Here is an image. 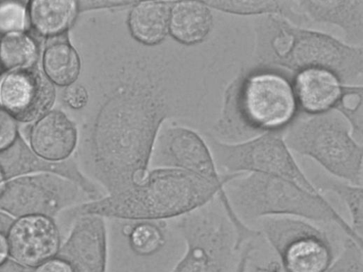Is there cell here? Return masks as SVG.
Returning <instances> with one entry per match:
<instances>
[{
    "instance_id": "cell-1",
    "label": "cell",
    "mask_w": 363,
    "mask_h": 272,
    "mask_svg": "<svg viewBox=\"0 0 363 272\" xmlns=\"http://www.w3.org/2000/svg\"><path fill=\"white\" fill-rule=\"evenodd\" d=\"M158 81L131 79L105 97L86 138L87 176L110 195L140 182L158 131L169 114Z\"/></svg>"
},
{
    "instance_id": "cell-2",
    "label": "cell",
    "mask_w": 363,
    "mask_h": 272,
    "mask_svg": "<svg viewBox=\"0 0 363 272\" xmlns=\"http://www.w3.org/2000/svg\"><path fill=\"white\" fill-rule=\"evenodd\" d=\"M253 28L255 45L250 69L281 68L295 74L319 69L333 73L344 85L362 84V46L302 28L279 16L257 17Z\"/></svg>"
},
{
    "instance_id": "cell-3",
    "label": "cell",
    "mask_w": 363,
    "mask_h": 272,
    "mask_svg": "<svg viewBox=\"0 0 363 272\" xmlns=\"http://www.w3.org/2000/svg\"><path fill=\"white\" fill-rule=\"evenodd\" d=\"M216 198L225 211L232 210L225 186L182 170L155 167L149 169L140 182L118 193L87 201L78 212L115 220L167 221Z\"/></svg>"
},
{
    "instance_id": "cell-4",
    "label": "cell",
    "mask_w": 363,
    "mask_h": 272,
    "mask_svg": "<svg viewBox=\"0 0 363 272\" xmlns=\"http://www.w3.org/2000/svg\"><path fill=\"white\" fill-rule=\"evenodd\" d=\"M296 108L293 86L282 74L242 69L226 87L220 117L210 134L235 144L283 130L294 120Z\"/></svg>"
},
{
    "instance_id": "cell-5",
    "label": "cell",
    "mask_w": 363,
    "mask_h": 272,
    "mask_svg": "<svg viewBox=\"0 0 363 272\" xmlns=\"http://www.w3.org/2000/svg\"><path fill=\"white\" fill-rule=\"evenodd\" d=\"M225 191L235 213L245 224L272 216L333 223L362 246V239L320 193L284 178L255 173L239 174L225 184Z\"/></svg>"
},
{
    "instance_id": "cell-6",
    "label": "cell",
    "mask_w": 363,
    "mask_h": 272,
    "mask_svg": "<svg viewBox=\"0 0 363 272\" xmlns=\"http://www.w3.org/2000/svg\"><path fill=\"white\" fill-rule=\"evenodd\" d=\"M291 152L315 161L330 176L362 186L363 148L335 110L298 118L284 130Z\"/></svg>"
},
{
    "instance_id": "cell-7",
    "label": "cell",
    "mask_w": 363,
    "mask_h": 272,
    "mask_svg": "<svg viewBox=\"0 0 363 272\" xmlns=\"http://www.w3.org/2000/svg\"><path fill=\"white\" fill-rule=\"evenodd\" d=\"M174 227L185 250L172 272H224L241 247L217 198L177 218Z\"/></svg>"
},
{
    "instance_id": "cell-8",
    "label": "cell",
    "mask_w": 363,
    "mask_h": 272,
    "mask_svg": "<svg viewBox=\"0 0 363 272\" xmlns=\"http://www.w3.org/2000/svg\"><path fill=\"white\" fill-rule=\"evenodd\" d=\"M284 130L267 132L235 144L221 142L207 135L206 142L220 174L272 176L320 193L295 160L284 141Z\"/></svg>"
},
{
    "instance_id": "cell-9",
    "label": "cell",
    "mask_w": 363,
    "mask_h": 272,
    "mask_svg": "<svg viewBox=\"0 0 363 272\" xmlns=\"http://www.w3.org/2000/svg\"><path fill=\"white\" fill-rule=\"evenodd\" d=\"M261 232L282 259L287 272H325L332 260V246L324 230L294 217L261 219Z\"/></svg>"
},
{
    "instance_id": "cell-10",
    "label": "cell",
    "mask_w": 363,
    "mask_h": 272,
    "mask_svg": "<svg viewBox=\"0 0 363 272\" xmlns=\"http://www.w3.org/2000/svg\"><path fill=\"white\" fill-rule=\"evenodd\" d=\"M150 164L187 171L218 185L238 174H220L206 141L196 132L183 126L171 127L157 135Z\"/></svg>"
},
{
    "instance_id": "cell-11",
    "label": "cell",
    "mask_w": 363,
    "mask_h": 272,
    "mask_svg": "<svg viewBox=\"0 0 363 272\" xmlns=\"http://www.w3.org/2000/svg\"><path fill=\"white\" fill-rule=\"evenodd\" d=\"M54 100L52 85L36 71L13 72L0 81V103L21 120L40 117L51 107Z\"/></svg>"
},
{
    "instance_id": "cell-12",
    "label": "cell",
    "mask_w": 363,
    "mask_h": 272,
    "mask_svg": "<svg viewBox=\"0 0 363 272\" xmlns=\"http://www.w3.org/2000/svg\"><path fill=\"white\" fill-rule=\"evenodd\" d=\"M13 259L26 266L36 267L52 258L60 247L55 225L41 215L23 217L11 227L8 239Z\"/></svg>"
},
{
    "instance_id": "cell-13",
    "label": "cell",
    "mask_w": 363,
    "mask_h": 272,
    "mask_svg": "<svg viewBox=\"0 0 363 272\" xmlns=\"http://www.w3.org/2000/svg\"><path fill=\"white\" fill-rule=\"evenodd\" d=\"M68 258L82 272H106L108 233L106 219L79 215L67 245Z\"/></svg>"
},
{
    "instance_id": "cell-14",
    "label": "cell",
    "mask_w": 363,
    "mask_h": 272,
    "mask_svg": "<svg viewBox=\"0 0 363 272\" xmlns=\"http://www.w3.org/2000/svg\"><path fill=\"white\" fill-rule=\"evenodd\" d=\"M308 22L334 25L342 29L347 43L362 46L363 0L296 1Z\"/></svg>"
},
{
    "instance_id": "cell-15",
    "label": "cell",
    "mask_w": 363,
    "mask_h": 272,
    "mask_svg": "<svg viewBox=\"0 0 363 272\" xmlns=\"http://www.w3.org/2000/svg\"><path fill=\"white\" fill-rule=\"evenodd\" d=\"M292 86L302 111L317 115L333 110L344 84L328 71L311 69L296 74Z\"/></svg>"
},
{
    "instance_id": "cell-16",
    "label": "cell",
    "mask_w": 363,
    "mask_h": 272,
    "mask_svg": "<svg viewBox=\"0 0 363 272\" xmlns=\"http://www.w3.org/2000/svg\"><path fill=\"white\" fill-rule=\"evenodd\" d=\"M75 125L63 113L54 111L40 120L33 128L30 143L35 152L52 161L67 159L77 143Z\"/></svg>"
},
{
    "instance_id": "cell-17",
    "label": "cell",
    "mask_w": 363,
    "mask_h": 272,
    "mask_svg": "<svg viewBox=\"0 0 363 272\" xmlns=\"http://www.w3.org/2000/svg\"><path fill=\"white\" fill-rule=\"evenodd\" d=\"M213 26L211 10L203 1H172L168 34L178 43L186 46L199 45L206 40Z\"/></svg>"
},
{
    "instance_id": "cell-18",
    "label": "cell",
    "mask_w": 363,
    "mask_h": 272,
    "mask_svg": "<svg viewBox=\"0 0 363 272\" xmlns=\"http://www.w3.org/2000/svg\"><path fill=\"white\" fill-rule=\"evenodd\" d=\"M172 1H136L127 16V26L132 38L138 43L155 47L168 35V23Z\"/></svg>"
},
{
    "instance_id": "cell-19",
    "label": "cell",
    "mask_w": 363,
    "mask_h": 272,
    "mask_svg": "<svg viewBox=\"0 0 363 272\" xmlns=\"http://www.w3.org/2000/svg\"><path fill=\"white\" fill-rule=\"evenodd\" d=\"M115 221L120 227L119 232L128 249L138 256L156 255L167 244L169 230L167 221Z\"/></svg>"
},
{
    "instance_id": "cell-20",
    "label": "cell",
    "mask_w": 363,
    "mask_h": 272,
    "mask_svg": "<svg viewBox=\"0 0 363 272\" xmlns=\"http://www.w3.org/2000/svg\"><path fill=\"white\" fill-rule=\"evenodd\" d=\"M210 8L238 16H282L296 25L308 22L296 1H203Z\"/></svg>"
},
{
    "instance_id": "cell-21",
    "label": "cell",
    "mask_w": 363,
    "mask_h": 272,
    "mask_svg": "<svg viewBox=\"0 0 363 272\" xmlns=\"http://www.w3.org/2000/svg\"><path fill=\"white\" fill-rule=\"evenodd\" d=\"M30 18L35 28L43 35L64 33L78 11L74 1H34L30 5Z\"/></svg>"
},
{
    "instance_id": "cell-22",
    "label": "cell",
    "mask_w": 363,
    "mask_h": 272,
    "mask_svg": "<svg viewBox=\"0 0 363 272\" xmlns=\"http://www.w3.org/2000/svg\"><path fill=\"white\" fill-rule=\"evenodd\" d=\"M45 71L56 84L69 86L76 81L81 71V60L76 50L67 42H57L45 50Z\"/></svg>"
},
{
    "instance_id": "cell-23",
    "label": "cell",
    "mask_w": 363,
    "mask_h": 272,
    "mask_svg": "<svg viewBox=\"0 0 363 272\" xmlns=\"http://www.w3.org/2000/svg\"><path fill=\"white\" fill-rule=\"evenodd\" d=\"M316 190L330 192L345 205L350 217L349 223L354 233L362 239L363 231V189L332 176H319L312 182Z\"/></svg>"
},
{
    "instance_id": "cell-24",
    "label": "cell",
    "mask_w": 363,
    "mask_h": 272,
    "mask_svg": "<svg viewBox=\"0 0 363 272\" xmlns=\"http://www.w3.org/2000/svg\"><path fill=\"white\" fill-rule=\"evenodd\" d=\"M37 57V47L28 35L11 33L0 42V60L6 68H23L31 65Z\"/></svg>"
},
{
    "instance_id": "cell-25",
    "label": "cell",
    "mask_w": 363,
    "mask_h": 272,
    "mask_svg": "<svg viewBox=\"0 0 363 272\" xmlns=\"http://www.w3.org/2000/svg\"><path fill=\"white\" fill-rule=\"evenodd\" d=\"M362 86L344 85L333 110L348 123L352 137L362 144Z\"/></svg>"
},
{
    "instance_id": "cell-26",
    "label": "cell",
    "mask_w": 363,
    "mask_h": 272,
    "mask_svg": "<svg viewBox=\"0 0 363 272\" xmlns=\"http://www.w3.org/2000/svg\"><path fill=\"white\" fill-rule=\"evenodd\" d=\"M24 7L15 2H6L0 5V31L21 30L26 26Z\"/></svg>"
},
{
    "instance_id": "cell-27",
    "label": "cell",
    "mask_w": 363,
    "mask_h": 272,
    "mask_svg": "<svg viewBox=\"0 0 363 272\" xmlns=\"http://www.w3.org/2000/svg\"><path fill=\"white\" fill-rule=\"evenodd\" d=\"M16 137V125L12 117L0 110V152L8 148Z\"/></svg>"
},
{
    "instance_id": "cell-28",
    "label": "cell",
    "mask_w": 363,
    "mask_h": 272,
    "mask_svg": "<svg viewBox=\"0 0 363 272\" xmlns=\"http://www.w3.org/2000/svg\"><path fill=\"white\" fill-rule=\"evenodd\" d=\"M33 272H82L68 258L52 257L35 267Z\"/></svg>"
},
{
    "instance_id": "cell-29",
    "label": "cell",
    "mask_w": 363,
    "mask_h": 272,
    "mask_svg": "<svg viewBox=\"0 0 363 272\" xmlns=\"http://www.w3.org/2000/svg\"><path fill=\"white\" fill-rule=\"evenodd\" d=\"M65 101L72 108L82 109L89 101V93L84 86L73 84L67 86L65 92Z\"/></svg>"
},
{
    "instance_id": "cell-30",
    "label": "cell",
    "mask_w": 363,
    "mask_h": 272,
    "mask_svg": "<svg viewBox=\"0 0 363 272\" xmlns=\"http://www.w3.org/2000/svg\"><path fill=\"white\" fill-rule=\"evenodd\" d=\"M136 1H80L78 5V11L93 10L102 8H111L125 6L134 4Z\"/></svg>"
},
{
    "instance_id": "cell-31",
    "label": "cell",
    "mask_w": 363,
    "mask_h": 272,
    "mask_svg": "<svg viewBox=\"0 0 363 272\" xmlns=\"http://www.w3.org/2000/svg\"><path fill=\"white\" fill-rule=\"evenodd\" d=\"M30 267L23 265L17 261L6 260L0 264V272H33Z\"/></svg>"
},
{
    "instance_id": "cell-32",
    "label": "cell",
    "mask_w": 363,
    "mask_h": 272,
    "mask_svg": "<svg viewBox=\"0 0 363 272\" xmlns=\"http://www.w3.org/2000/svg\"><path fill=\"white\" fill-rule=\"evenodd\" d=\"M9 252V244L5 237L0 233V264L6 260Z\"/></svg>"
},
{
    "instance_id": "cell-33",
    "label": "cell",
    "mask_w": 363,
    "mask_h": 272,
    "mask_svg": "<svg viewBox=\"0 0 363 272\" xmlns=\"http://www.w3.org/2000/svg\"><path fill=\"white\" fill-rule=\"evenodd\" d=\"M4 188V177L2 170L0 168V196L2 193Z\"/></svg>"
}]
</instances>
